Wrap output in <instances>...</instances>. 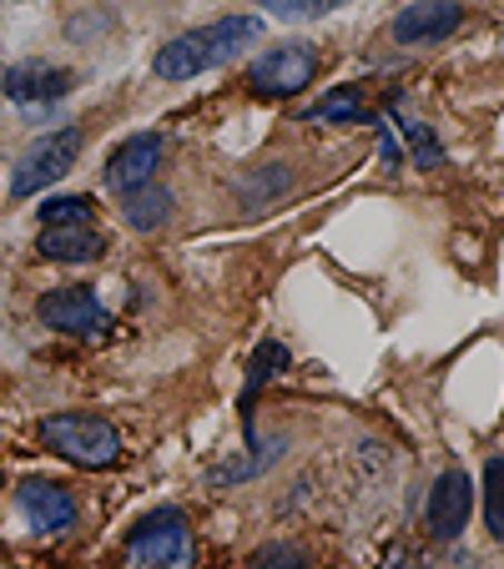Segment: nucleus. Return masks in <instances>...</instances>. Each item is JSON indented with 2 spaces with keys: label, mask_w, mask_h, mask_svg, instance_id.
<instances>
[{
  "label": "nucleus",
  "mask_w": 504,
  "mask_h": 569,
  "mask_svg": "<svg viewBox=\"0 0 504 569\" xmlns=\"http://www.w3.org/2000/svg\"><path fill=\"white\" fill-rule=\"evenodd\" d=\"M258 36H263L258 16H223V21H213V26H197V31L172 36V41L157 51L151 71H157L161 81H192V76L213 71V66L233 61V56H243Z\"/></svg>",
  "instance_id": "obj_1"
},
{
  "label": "nucleus",
  "mask_w": 504,
  "mask_h": 569,
  "mask_svg": "<svg viewBox=\"0 0 504 569\" xmlns=\"http://www.w3.org/2000/svg\"><path fill=\"white\" fill-rule=\"evenodd\" d=\"M197 535L182 509H151L127 535V565L131 569H192Z\"/></svg>",
  "instance_id": "obj_2"
},
{
  "label": "nucleus",
  "mask_w": 504,
  "mask_h": 569,
  "mask_svg": "<svg viewBox=\"0 0 504 569\" xmlns=\"http://www.w3.org/2000/svg\"><path fill=\"white\" fill-rule=\"evenodd\" d=\"M41 443L76 469H111L121 459L117 429L97 413H51V419H41Z\"/></svg>",
  "instance_id": "obj_3"
},
{
  "label": "nucleus",
  "mask_w": 504,
  "mask_h": 569,
  "mask_svg": "<svg viewBox=\"0 0 504 569\" xmlns=\"http://www.w3.org/2000/svg\"><path fill=\"white\" fill-rule=\"evenodd\" d=\"M313 76H318V51L303 41H283L247 66V91L263 101H288L313 87Z\"/></svg>",
  "instance_id": "obj_4"
},
{
  "label": "nucleus",
  "mask_w": 504,
  "mask_h": 569,
  "mask_svg": "<svg viewBox=\"0 0 504 569\" xmlns=\"http://www.w3.org/2000/svg\"><path fill=\"white\" fill-rule=\"evenodd\" d=\"M76 157H81V131H76V127L51 131V137H41L36 147L21 151V161H16V172H11V192L16 197L46 192L51 182H61V177L71 172Z\"/></svg>",
  "instance_id": "obj_5"
},
{
  "label": "nucleus",
  "mask_w": 504,
  "mask_h": 569,
  "mask_svg": "<svg viewBox=\"0 0 504 569\" xmlns=\"http://www.w3.org/2000/svg\"><path fill=\"white\" fill-rule=\"evenodd\" d=\"M36 318H41L46 328H56V333H71V338H101L107 333V322H111L107 308H101V298L91 288H81V282L41 292Z\"/></svg>",
  "instance_id": "obj_6"
},
{
  "label": "nucleus",
  "mask_w": 504,
  "mask_h": 569,
  "mask_svg": "<svg viewBox=\"0 0 504 569\" xmlns=\"http://www.w3.org/2000/svg\"><path fill=\"white\" fill-rule=\"evenodd\" d=\"M474 509V479L464 469H444L429 489V505H424V519H429L434 539H459L464 525H470Z\"/></svg>",
  "instance_id": "obj_7"
},
{
  "label": "nucleus",
  "mask_w": 504,
  "mask_h": 569,
  "mask_svg": "<svg viewBox=\"0 0 504 569\" xmlns=\"http://www.w3.org/2000/svg\"><path fill=\"white\" fill-rule=\"evenodd\" d=\"M464 21L459 0H414L394 16V41L398 46H434L444 36H454Z\"/></svg>",
  "instance_id": "obj_8"
},
{
  "label": "nucleus",
  "mask_w": 504,
  "mask_h": 569,
  "mask_svg": "<svg viewBox=\"0 0 504 569\" xmlns=\"http://www.w3.org/2000/svg\"><path fill=\"white\" fill-rule=\"evenodd\" d=\"M157 167H161V137L157 131H141V137L121 141V147L111 151L101 182H107L111 192H137V187H147L151 177H157Z\"/></svg>",
  "instance_id": "obj_9"
},
{
  "label": "nucleus",
  "mask_w": 504,
  "mask_h": 569,
  "mask_svg": "<svg viewBox=\"0 0 504 569\" xmlns=\"http://www.w3.org/2000/svg\"><path fill=\"white\" fill-rule=\"evenodd\" d=\"M16 505H21L26 525H31L36 535H61V529L76 525V499L51 479H26L21 489H16Z\"/></svg>",
  "instance_id": "obj_10"
},
{
  "label": "nucleus",
  "mask_w": 504,
  "mask_h": 569,
  "mask_svg": "<svg viewBox=\"0 0 504 569\" xmlns=\"http://www.w3.org/2000/svg\"><path fill=\"white\" fill-rule=\"evenodd\" d=\"M0 91L21 107H41V101H56L71 91V76L51 61H26V66H11V71L0 76Z\"/></svg>",
  "instance_id": "obj_11"
},
{
  "label": "nucleus",
  "mask_w": 504,
  "mask_h": 569,
  "mask_svg": "<svg viewBox=\"0 0 504 569\" xmlns=\"http://www.w3.org/2000/svg\"><path fill=\"white\" fill-rule=\"evenodd\" d=\"M36 248L51 262H97L107 252V237L97 227H41Z\"/></svg>",
  "instance_id": "obj_12"
},
{
  "label": "nucleus",
  "mask_w": 504,
  "mask_h": 569,
  "mask_svg": "<svg viewBox=\"0 0 504 569\" xmlns=\"http://www.w3.org/2000/svg\"><path fill=\"white\" fill-rule=\"evenodd\" d=\"M121 217H127L137 232H157L167 217H172V192L167 187H137V192H127V202H121Z\"/></svg>",
  "instance_id": "obj_13"
},
{
  "label": "nucleus",
  "mask_w": 504,
  "mask_h": 569,
  "mask_svg": "<svg viewBox=\"0 0 504 569\" xmlns=\"http://www.w3.org/2000/svg\"><path fill=\"white\" fill-rule=\"evenodd\" d=\"M308 121H364V91L358 87H338L308 111Z\"/></svg>",
  "instance_id": "obj_14"
},
{
  "label": "nucleus",
  "mask_w": 504,
  "mask_h": 569,
  "mask_svg": "<svg viewBox=\"0 0 504 569\" xmlns=\"http://www.w3.org/2000/svg\"><path fill=\"white\" fill-rule=\"evenodd\" d=\"M91 197H51L41 202V227H91Z\"/></svg>",
  "instance_id": "obj_15"
},
{
  "label": "nucleus",
  "mask_w": 504,
  "mask_h": 569,
  "mask_svg": "<svg viewBox=\"0 0 504 569\" xmlns=\"http://www.w3.org/2000/svg\"><path fill=\"white\" fill-rule=\"evenodd\" d=\"M484 519H490V529L504 539V459L500 453L484 463Z\"/></svg>",
  "instance_id": "obj_16"
},
{
  "label": "nucleus",
  "mask_w": 504,
  "mask_h": 569,
  "mask_svg": "<svg viewBox=\"0 0 504 569\" xmlns=\"http://www.w3.org/2000/svg\"><path fill=\"white\" fill-rule=\"evenodd\" d=\"M388 121H394V127L408 137V147H414V161H418V167H439V161H444V147L434 141V131L424 127V121H414V117H388Z\"/></svg>",
  "instance_id": "obj_17"
},
{
  "label": "nucleus",
  "mask_w": 504,
  "mask_h": 569,
  "mask_svg": "<svg viewBox=\"0 0 504 569\" xmlns=\"http://www.w3.org/2000/svg\"><path fill=\"white\" fill-rule=\"evenodd\" d=\"M273 16H283V21H313V16H328L338 11V6H354V0H263Z\"/></svg>",
  "instance_id": "obj_18"
},
{
  "label": "nucleus",
  "mask_w": 504,
  "mask_h": 569,
  "mask_svg": "<svg viewBox=\"0 0 504 569\" xmlns=\"http://www.w3.org/2000/svg\"><path fill=\"white\" fill-rule=\"evenodd\" d=\"M247 569H308V555H303L298 545H263L258 555L247 559Z\"/></svg>",
  "instance_id": "obj_19"
},
{
  "label": "nucleus",
  "mask_w": 504,
  "mask_h": 569,
  "mask_svg": "<svg viewBox=\"0 0 504 569\" xmlns=\"http://www.w3.org/2000/svg\"><path fill=\"white\" fill-rule=\"evenodd\" d=\"M283 368H288V348H283V343H263L258 353H253V383H258V378L283 373Z\"/></svg>",
  "instance_id": "obj_20"
},
{
  "label": "nucleus",
  "mask_w": 504,
  "mask_h": 569,
  "mask_svg": "<svg viewBox=\"0 0 504 569\" xmlns=\"http://www.w3.org/2000/svg\"><path fill=\"white\" fill-rule=\"evenodd\" d=\"M378 157H384V167H398V127L394 121H378Z\"/></svg>",
  "instance_id": "obj_21"
},
{
  "label": "nucleus",
  "mask_w": 504,
  "mask_h": 569,
  "mask_svg": "<svg viewBox=\"0 0 504 569\" xmlns=\"http://www.w3.org/2000/svg\"><path fill=\"white\" fill-rule=\"evenodd\" d=\"M408 565H414V555H408V549H404V545H398V549H394V555H388V569H408ZM418 569H424V565H418Z\"/></svg>",
  "instance_id": "obj_22"
}]
</instances>
